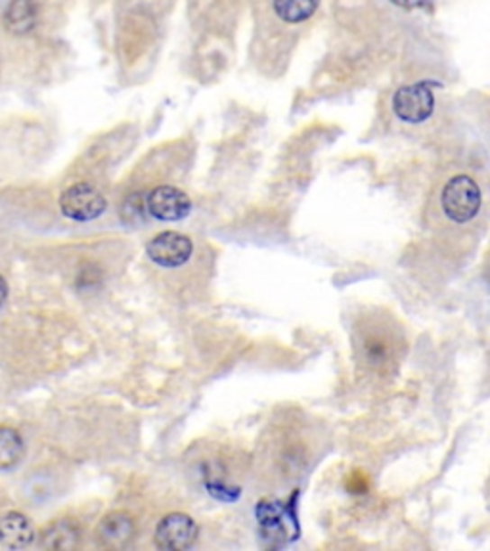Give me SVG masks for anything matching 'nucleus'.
<instances>
[{"label": "nucleus", "instance_id": "nucleus-1", "mask_svg": "<svg viewBox=\"0 0 490 551\" xmlns=\"http://www.w3.org/2000/svg\"><path fill=\"white\" fill-rule=\"evenodd\" d=\"M440 205L450 221L469 222L481 209L479 184L466 175L450 178L442 188Z\"/></svg>", "mask_w": 490, "mask_h": 551}, {"label": "nucleus", "instance_id": "nucleus-2", "mask_svg": "<svg viewBox=\"0 0 490 551\" xmlns=\"http://www.w3.org/2000/svg\"><path fill=\"white\" fill-rule=\"evenodd\" d=\"M395 333L387 328L372 326L358 335V357L366 367L377 372H387L395 366L398 350L395 345Z\"/></svg>", "mask_w": 490, "mask_h": 551}, {"label": "nucleus", "instance_id": "nucleus-3", "mask_svg": "<svg viewBox=\"0 0 490 551\" xmlns=\"http://www.w3.org/2000/svg\"><path fill=\"white\" fill-rule=\"evenodd\" d=\"M107 202L98 188L92 184L79 182L73 184L59 197V209L71 221H95L105 211Z\"/></svg>", "mask_w": 490, "mask_h": 551}, {"label": "nucleus", "instance_id": "nucleus-4", "mask_svg": "<svg viewBox=\"0 0 490 551\" xmlns=\"http://www.w3.org/2000/svg\"><path fill=\"white\" fill-rule=\"evenodd\" d=\"M435 107L433 92L425 83L398 88L393 96V110L404 122H422L431 117Z\"/></svg>", "mask_w": 490, "mask_h": 551}, {"label": "nucleus", "instance_id": "nucleus-5", "mask_svg": "<svg viewBox=\"0 0 490 551\" xmlns=\"http://www.w3.org/2000/svg\"><path fill=\"white\" fill-rule=\"evenodd\" d=\"M197 534H199L197 525L190 515L171 513V515H165L159 520L153 538H156V546L159 549L182 551L195 544Z\"/></svg>", "mask_w": 490, "mask_h": 551}, {"label": "nucleus", "instance_id": "nucleus-6", "mask_svg": "<svg viewBox=\"0 0 490 551\" xmlns=\"http://www.w3.org/2000/svg\"><path fill=\"white\" fill-rule=\"evenodd\" d=\"M194 251L192 239L178 232H163L146 245V253L153 263L165 268H177L188 263Z\"/></svg>", "mask_w": 490, "mask_h": 551}, {"label": "nucleus", "instance_id": "nucleus-7", "mask_svg": "<svg viewBox=\"0 0 490 551\" xmlns=\"http://www.w3.org/2000/svg\"><path fill=\"white\" fill-rule=\"evenodd\" d=\"M146 209L153 219L182 221L192 211L190 197L175 186H159L146 197Z\"/></svg>", "mask_w": 490, "mask_h": 551}, {"label": "nucleus", "instance_id": "nucleus-8", "mask_svg": "<svg viewBox=\"0 0 490 551\" xmlns=\"http://www.w3.org/2000/svg\"><path fill=\"white\" fill-rule=\"evenodd\" d=\"M98 540L104 547L121 549L125 547L134 536V520L131 515L122 511H113L105 515L98 525Z\"/></svg>", "mask_w": 490, "mask_h": 551}, {"label": "nucleus", "instance_id": "nucleus-9", "mask_svg": "<svg viewBox=\"0 0 490 551\" xmlns=\"http://www.w3.org/2000/svg\"><path fill=\"white\" fill-rule=\"evenodd\" d=\"M35 538L33 523L18 511L0 517V546L6 549H23Z\"/></svg>", "mask_w": 490, "mask_h": 551}, {"label": "nucleus", "instance_id": "nucleus-10", "mask_svg": "<svg viewBox=\"0 0 490 551\" xmlns=\"http://www.w3.org/2000/svg\"><path fill=\"white\" fill-rule=\"evenodd\" d=\"M81 530L73 520H54L41 534V546L46 549H75L79 546Z\"/></svg>", "mask_w": 490, "mask_h": 551}, {"label": "nucleus", "instance_id": "nucleus-11", "mask_svg": "<svg viewBox=\"0 0 490 551\" xmlns=\"http://www.w3.org/2000/svg\"><path fill=\"white\" fill-rule=\"evenodd\" d=\"M37 8L33 0H12L6 8V27L14 35H25L35 27Z\"/></svg>", "mask_w": 490, "mask_h": 551}, {"label": "nucleus", "instance_id": "nucleus-12", "mask_svg": "<svg viewBox=\"0 0 490 551\" xmlns=\"http://www.w3.org/2000/svg\"><path fill=\"white\" fill-rule=\"evenodd\" d=\"M23 457V440L18 431L10 427H0V471L12 469Z\"/></svg>", "mask_w": 490, "mask_h": 551}, {"label": "nucleus", "instance_id": "nucleus-13", "mask_svg": "<svg viewBox=\"0 0 490 551\" xmlns=\"http://www.w3.org/2000/svg\"><path fill=\"white\" fill-rule=\"evenodd\" d=\"M320 0H274V12L287 23H301L316 12Z\"/></svg>", "mask_w": 490, "mask_h": 551}, {"label": "nucleus", "instance_id": "nucleus-14", "mask_svg": "<svg viewBox=\"0 0 490 551\" xmlns=\"http://www.w3.org/2000/svg\"><path fill=\"white\" fill-rule=\"evenodd\" d=\"M257 517L260 527L270 532V536H274V538H278L280 534H286V525H295V523H284V519H289L291 515L280 503H268V501L259 503Z\"/></svg>", "mask_w": 490, "mask_h": 551}, {"label": "nucleus", "instance_id": "nucleus-15", "mask_svg": "<svg viewBox=\"0 0 490 551\" xmlns=\"http://www.w3.org/2000/svg\"><path fill=\"white\" fill-rule=\"evenodd\" d=\"M6 297H8V285H6V282H5L3 276H0V306L5 304Z\"/></svg>", "mask_w": 490, "mask_h": 551}, {"label": "nucleus", "instance_id": "nucleus-16", "mask_svg": "<svg viewBox=\"0 0 490 551\" xmlns=\"http://www.w3.org/2000/svg\"><path fill=\"white\" fill-rule=\"evenodd\" d=\"M395 5H398V6H403V8H410V3L408 0H393Z\"/></svg>", "mask_w": 490, "mask_h": 551}]
</instances>
